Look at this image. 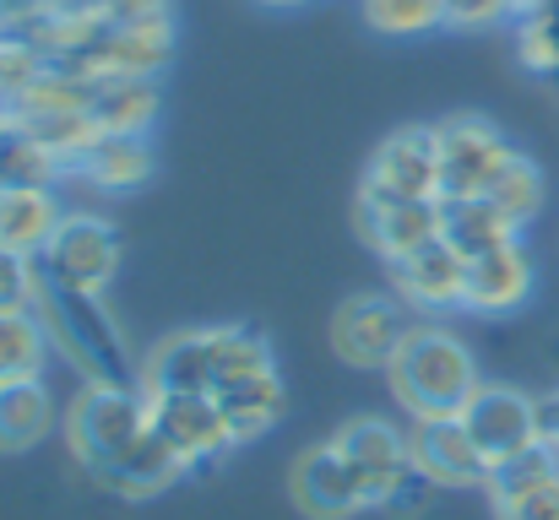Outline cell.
<instances>
[{
  "label": "cell",
  "instance_id": "1",
  "mask_svg": "<svg viewBox=\"0 0 559 520\" xmlns=\"http://www.w3.org/2000/svg\"><path fill=\"white\" fill-rule=\"evenodd\" d=\"M38 321L49 331L55 352L87 379V385H126L136 390L147 379V358H136L131 337L109 315L104 293L71 288L38 266Z\"/></svg>",
  "mask_w": 559,
  "mask_h": 520
},
{
  "label": "cell",
  "instance_id": "2",
  "mask_svg": "<svg viewBox=\"0 0 559 520\" xmlns=\"http://www.w3.org/2000/svg\"><path fill=\"white\" fill-rule=\"evenodd\" d=\"M385 379L407 418H456L467 396L484 385L467 342L451 337L445 326H413L402 352L391 358Z\"/></svg>",
  "mask_w": 559,
  "mask_h": 520
},
{
  "label": "cell",
  "instance_id": "3",
  "mask_svg": "<svg viewBox=\"0 0 559 520\" xmlns=\"http://www.w3.org/2000/svg\"><path fill=\"white\" fill-rule=\"evenodd\" d=\"M147 434V390H126V385H87L71 412H66V445L82 461L87 477H98L104 467H115L136 439Z\"/></svg>",
  "mask_w": 559,
  "mask_h": 520
},
{
  "label": "cell",
  "instance_id": "4",
  "mask_svg": "<svg viewBox=\"0 0 559 520\" xmlns=\"http://www.w3.org/2000/svg\"><path fill=\"white\" fill-rule=\"evenodd\" d=\"M435 147H440V201L451 195H489V184L500 169L516 158V147L506 142V131L484 114H445L435 125Z\"/></svg>",
  "mask_w": 559,
  "mask_h": 520
},
{
  "label": "cell",
  "instance_id": "5",
  "mask_svg": "<svg viewBox=\"0 0 559 520\" xmlns=\"http://www.w3.org/2000/svg\"><path fill=\"white\" fill-rule=\"evenodd\" d=\"M147 390V385H142ZM147 423L153 434L186 461L190 472L217 467L234 450V428L217 407V396H190V390H147Z\"/></svg>",
  "mask_w": 559,
  "mask_h": 520
},
{
  "label": "cell",
  "instance_id": "6",
  "mask_svg": "<svg viewBox=\"0 0 559 520\" xmlns=\"http://www.w3.org/2000/svg\"><path fill=\"white\" fill-rule=\"evenodd\" d=\"M126 261V244H120V228L98 211H66V222L55 228L49 250L38 255V266L71 288H87V293H104L115 282Z\"/></svg>",
  "mask_w": 559,
  "mask_h": 520
},
{
  "label": "cell",
  "instance_id": "7",
  "mask_svg": "<svg viewBox=\"0 0 559 520\" xmlns=\"http://www.w3.org/2000/svg\"><path fill=\"white\" fill-rule=\"evenodd\" d=\"M359 195L374 201H440V147L435 125H402L391 131L365 164Z\"/></svg>",
  "mask_w": 559,
  "mask_h": 520
},
{
  "label": "cell",
  "instance_id": "8",
  "mask_svg": "<svg viewBox=\"0 0 559 520\" xmlns=\"http://www.w3.org/2000/svg\"><path fill=\"white\" fill-rule=\"evenodd\" d=\"M413 326L418 321L407 315L396 293H354L332 315V347L354 368H391V358L402 352Z\"/></svg>",
  "mask_w": 559,
  "mask_h": 520
},
{
  "label": "cell",
  "instance_id": "9",
  "mask_svg": "<svg viewBox=\"0 0 559 520\" xmlns=\"http://www.w3.org/2000/svg\"><path fill=\"white\" fill-rule=\"evenodd\" d=\"M456 418L467 423V434L478 439V450L489 456V467L495 461H511V456H522L527 445L544 439L538 396H527L516 385H478Z\"/></svg>",
  "mask_w": 559,
  "mask_h": 520
},
{
  "label": "cell",
  "instance_id": "10",
  "mask_svg": "<svg viewBox=\"0 0 559 520\" xmlns=\"http://www.w3.org/2000/svg\"><path fill=\"white\" fill-rule=\"evenodd\" d=\"M391 293L407 310H424V315L462 310V299H467V255L445 233H435L429 244H418V250L391 261Z\"/></svg>",
  "mask_w": 559,
  "mask_h": 520
},
{
  "label": "cell",
  "instance_id": "11",
  "mask_svg": "<svg viewBox=\"0 0 559 520\" xmlns=\"http://www.w3.org/2000/svg\"><path fill=\"white\" fill-rule=\"evenodd\" d=\"M407 456L435 488H484L489 483V456L467 434L462 418H413L407 428Z\"/></svg>",
  "mask_w": 559,
  "mask_h": 520
},
{
  "label": "cell",
  "instance_id": "12",
  "mask_svg": "<svg viewBox=\"0 0 559 520\" xmlns=\"http://www.w3.org/2000/svg\"><path fill=\"white\" fill-rule=\"evenodd\" d=\"M175 60V16L169 22H131V27H104L93 49L71 60V71L93 82H120V76H158Z\"/></svg>",
  "mask_w": 559,
  "mask_h": 520
},
{
  "label": "cell",
  "instance_id": "13",
  "mask_svg": "<svg viewBox=\"0 0 559 520\" xmlns=\"http://www.w3.org/2000/svg\"><path fill=\"white\" fill-rule=\"evenodd\" d=\"M288 494L310 520H354L359 510H370L365 483L337 445H310L288 472Z\"/></svg>",
  "mask_w": 559,
  "mask_h": 520
},
{
  "label": "cell",
  "instance_id": "14",
  "mask_svg": "<svg viewBox=\"0 0 559 520\" xmlns=\"http://www.w3.org/2000/svg\"><path fill=\"white\" fill-rule=\"evenodd\" d=\"M332 445H337V450L348 456V467L359 472L370 510H380V505L391 499V488H396V483L407 477V467H413L407 434H402L396 423H385V418H348Z\"/></svg>",
  "mask_w": 559,
  "mask_h": 520
},
{
  "label": "cell",
  "instance_id": "15",
  "mask_svg": "<svg viewBox=\"0 0 559 520\" xmlns=\"http://www.w3.org/2000/svg\"><path fill=\"white\" fill-rule=\"evenodd\" d=\"M533 282H538L533 255H527L522 239H511V244L484 250V255L467 261V299H462V310H473V315H511V310H522L533 299Z\"/></svg>",
  "mask_w": 559,
  "mask_h": 520
},
{
  "label": "cell",
  "instance_id": "16",
  "mask_svg": "<svg viewBox=\"0 0 559 520\" xmlns=\"http://www.w3.org/2000/svg\"><path fill=\"white\" fill-rule=\"evenodd\" d=\"M359 217V239L370 244L374 255L396 261L418 244H429L440 233V217H445V201H374V195H359L354 206Z\"/></svg>",
  "mask_w": 559,
  "mask_h": 520
},
{
  "label": "cell",
  "instance_id": "17",
  "mask_svg": "<svg viewBox=\"0 0 559 520\" xmlns=\"http://www.w3.org/2000/svg\"><path fill=\"white\" fill-rule=\"evenodd\" d=\"M60 222H66V206L55 184H0V250L38 261Z\"/></svg>",
  "mask_w": 559,
  "mask_h": 520
},
{
  "label": "cell",
  "instance_id": "18",
  "mask_svg": "<svg viewBox=\"0 0 559 520\" xmlns=\"http://www.w3.org/2000/svg\"><path fill=\"white\" fill-rule=\"evenodd\" d=\"M186 472L190 467L153 434V423H147V434H142L115 467H104L93 483H98L104 494H115V499H158V494H169Z\"/></svg>",
  "mask_w": 559,
  "mask_h": 520
},
{
  "label": "cell",
  "instance_id": "19",
  "mask_svg": "<svg viewBox=\"0 0 559 520\" xmlns=\"http://www.w3.org/2000/svg\"><path fill=\"white\" fill-rule=\"evenodd\" d=\"M228 428H234V445H250L261 434H272V423L288 412V390H283V374L277 368H261V374H239L228 385L212 390Z\"/></svg>",
  "mask_w": 559,
  "mask_h": 520
},
{
  "label": "cell",
  "instance_id": "20",
  "mask_svg": "<svg viewBox=\"0 0 559 520\" xmlns=\"http://www.w3.org/2000/svg\"><path fill=\"white\" fill-rule=\"evenodd\" d=\"M158 114H164L158 76H120V82H98L93 93V125L104 136H147Z\"/></svg>",
  "mask_w": 559,
  "mask_h": 520
},
{
  "label": "cell",
  "instance_id": "21",
  "mask_svg": "<svg viewBox=\"0 0 559 520\" xmlns=\"http://www.w3.org/2000/svg\"><path fill=\"white\" fill-rule=\"evenodd\" d=\"M440 233L473 261L484 250H500V244L522 239V222L495 195H451L445 201V217H440Z\"/></svg>",
  "mask_w": 559,
  "mask_h": 520
},
{
  "label": "cell",
  "instance_id": "22",
  "mask_svg": "<svg viewBox=\"0 0 559 520\" xmlns=\"http://www.w3.org/2000/svg\"><path fill=\"white\" fill-rule=\"evenodd\" d=\"M153 142L147 136H98L87 153H82V164L76 173L93 184V190H104V195H131V190H142L147 179H153Z\"/></svg>",
  "mask_w": 559,
  "mask_h": 520
},
{
  "label": "cell",
  "instance_id": "23",
  "mask_svg": "<svg viewBox=\"0 0 559 520\" xmlns=\"http://www.w3.org/2000/svg\"><path fill=\"white\" fill-rule=\"evenodd\" d=\"M147 390H190V396H212V347H206V326L195 331H175L147 352Z\"/></svg>",
  "mask_w": 559,
  "mask_h": 520
},
{
  "label": "cell",
  "instance_id": "24",
  "mask_svg": "<svg viewBox=\"0 0 559 520\" xmlns=\"http://www.w3.org/2000/svg\"><path fill=\"white\" fill-rule=\"evenodd\" d=\"M55 423V401L44 379H0V456L33 450Z\"/></svg>",
  "mask_w": 559,
  "mask_h": 520
},
{
  "label": "cell",
  "instance_id": "25",
  "mask_svg": "<svg viewBox=\"0 0 559 520\" xmlns=\"http://www.w3.org/2000/svg\"><path fill=\"white\" fill-rule=\"evenodd\" d=\"M49 352H55V342H49L38 310H5L0 315V379H44Z\"/></svg>",
  "mask_w": 559,
  "mask_h": 520
},
{
  "label": "cell",
  "instance_id": "26",
  "mask_svg": "<svg viewBox=\"0 0 559 520\" xmlns=\"http://www.w3.org/2000/svg\"><path fill=\"white\" fill-rule=\"evenodd\" d=\"M206 347H212V379L228 385L239 374H261V368H277L272 342L255 331V326H206ZM212 385V390H217Z\"/></svg>",
  "mask_w": 559,
  "mask_h": 520
},
{
  "label": "cell",
  "instance_id": "27",
  "mask_svg": "<svg viewBox=\"0 0 559 520\" xmlns=\"http://www.w3.org/2000/svg\"><path fill=\"white\" fill-rule=\"evenodd\" d=\"M559 477V450L555 445H527L522 456H511V461H495L489 467V499H495V510L500 505H511V499H522V494H533V488H544V483H555Z\"/></svg>",
  "mask_w": 559,
  "mask_h": 520
},
{
  "label": "cell",
  "instance_id": "28",
  "mask_svg": "<svg viewBox=\"0 0 559 520\" xmlns=\"http://www.w3.org/2000/svg\"><path fill=\"white\" fill-rule=\"evenodd\" d=\"M359 16L380 38H424V33L451 27L445 0H359Z\"/></svg>",
  "mask_w": 559,
  "mask_h": 520
},
{
  "label": "cell",
  "instance_id": "29",
  "mask_svg": "<svg viewBox=\"0 0 559 520\" xmlns=\"http://www.w3.org/2000/svg\"><path fill=\"white\" fill-rule=\"evenodd\" d=\"M60 173H71L22 120H11V131L0 136V179L5 184H55Z\"/></svg>",
  "mask_w": 559,
  "mask_h": 520
},
{
  "label": "cell",
  "instance_id": "30",
  "mask_svg": "<svg viewBox=\"0 0 559 520\" xmlns=\"http://www.w3.org/2000/svg\"><path fill=\"white\" fill-rule=\"evenodd\" d=\"M489 195H495V201L527 228V222L544 211V169H538L527 153H516V158L500 169V179L489 184Z\"/></svg>",
  "mask_w": 559,
  "mask_h": 520
},
{
  "label": "cell",
  "instance_id": "31",
  "mask_svg": "<svg viewBox=\"0 0 559 520\" xmlns=\"http://www.w3.org/2000/svg\"><path fill=\"white\" fill-rule=\"evenodd\" d=\"M516 60H522L527 71H538V76H555L559 71V22H555V11L527 16V22L516 27Z\"/></svg>",
  "mask_w": 559,
  "mask_h": 520
},
{
  "label": "cell",
  "instance_id": "32",
  "mask_svg": "<svg viewBox=\"0 0 559 520\" xmlns=\"http://www.w3.org/2000/svg\"><path fill=\"white\" fill-rule=\"evenodd\" d=\"M5 310H38V261L0 250V315Z\"/></svg>",
  "mask_w": 559,
  "mask_h": 520
},
{
  "label": "cell",
  "instance_id": "33",
  "mask_svg": "<svg viewBox=\"0 0 559 520\" xmlns=\"http://www.w3.org/2000/svg\"><path fill=\"white\" fill-rule=\"evenodd\" d=\"M429 499H435V483L418 472V467H407V477L391 488V499L380 505L385 516H396V520H407V516H424L429 510Z\"/></svg>",
  "mask_w": 559,
  "mask_h": 520
},
{
  "label": "cell",
  "instance_id": "34",
  "mask_svg": "<svg viewBox=\"0 0 559 520\" xmlns=\"http://www.w3.org/2000/svg\"><path fill=\"white\" fill-rule=\"evenodd\" d=\"M104 16H109V27H131V22H169L175 16V5L169 0H93Z\"/></svg>",
  "mask_w": 559,
  "mask_h": 520
},
{
  "label": "cell",
  "instance_id": "35",
  "mask_svg": "<svg viewBox=\"0 0 559 520\" xmlns=\"http://www.w3.org/2000/svg\"><path fill=\"white\" fill-rule=\"evenodd\" d=\"M495 516L500 520H559V477L544 483V488H533V494H522V499H511V505H500Z\"/></svg>",
  "mask_w": 559,
  "mask_h": 520
},
{
  "label": "cell",
  "instance_id": "36",
  "mask_svg": "<svg viewBox=\"0 0 559 520\" xmlns=\"http://www.w3.org/2000/svg\"><path fill=\"white\" fill-rule=\"evenodd\" d=\"M506 0H445V22L451 27H495L506 22Z\"/></svg>",
  "mask_w": 559,
  "mask_h": 520
},
{
  "label": "cell",
  "instance_id": "37",
  "mask_svg": "<svg viewBox=\"0 0 559 520\" xmlns=\"http://www.w3.org/2000/svg\"><path fill=\"white\" fill-rule=\"evenodd\" d=\"M538 423H544V445H555L559 450V390L538 396Z\"/></svg>",
  "mask_w": 559,
  "mask_h": 520
},
{
  "label": "cell",
  "instance_id": "38",
  "mask_svg": "<svg viewBox=\"0 0 559 520\" xmlns=\"http://www.w3.org/2000/svg\"><path fill=\"white\" fill-rule=\"evenodd\" d=\"M506 11H511L516 22H527V16H544V11H555V0H506Z\"/></svg>",
  "mask_w": 559,
  "mask_h": 520
},
{
  "label": "cell",
  "instance_id": "39",
  "mask_svg": "<svg viewBox=\"0 0 559 520\" xmlns=\"http://www.w3.org/2000/svg\"><path fill=\"white\" fill-rule=\"evenodd\" d=\"M261 5H272V11H294V5H310V0H261Z\"/></svg>",
  "mask_w": 559,
  "mask_h": 520
},
{
  "label": "cell",
  "instance_id": "40",
  "mask_svg": "<svg viewBox=\"0 0 559 520\" xmlns=\"http://www.w3.org/2000/svg\"><path fill=\"white\" fill-rule=\"evenodd\" d=\"M11 120H16V114H11V104H0V136L11 131Z\"/></svg>",
  "mask_w": 559,
  "mask_h": 520
},
{
  "label": "cell",
  "instance_id": "41",
  "mask_svg": "<svg viewBox=\"0 0 559 520\" xmlns=\"http://www.w3.org/2000/svg\"><path fill=\"white\" fill-rule=\"evenodd\" d=\"M0 184H5V179H0Z\"/></svg>",
  "mask_w": 559,
  "mask_h": 520
}]
</instances>
